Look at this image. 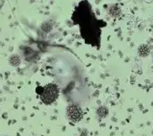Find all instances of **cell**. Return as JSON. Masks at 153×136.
I'll return each instance as SVG.
<instances>
[{"instance_id": "cell-1", "label": "cell", "mask_w": 153, "mask_h": 136, "mask_svg": "<svg viewBox=\"0 0 153 136\" xmlns=\"http://www.w3.org/2000/svg\"><path fill=\"white\" fill-rule=\"evenodd\" d=\"M59 96V89L57 85L51 83L47 85L43 91L41 92V100L46 104H50L53 103Z\"/></svg>"}, {"instance_id": "cell-2", "label": "cell", "mask_w": 153, "mask_h": 136, "mask_svg": "<svg viewBox=\"0 0 153 136\" xmlns=\"http://www.w3.org/2000/svg\"><path fill=\"white\" fill-rule=\"evenodd\" d=\"M67 116L68 119L73 122L80 121L83 117L82 109L76 105H69L67 109Z\"/></svg>"}, {"instance_id": "cell-3", "label": "cell", "mask_w": 153, "mask_h": 136, "mask_svg": "<svg viewBox=\"0 0 153 136\" xmlns=\"http://www.w3.org/2000/svg\"><path fill=\"white\" fill-rule=\"evenodd\" d=\"M97 115H98L99 118H102V119L105 118L107 115H108V109H107L106 107H104V106L100 107L97 110Z\"/></svg>"}, {"instance_id": "cell-4", "label": "cell", "mask_w": 153, "mask_h": 136, "mask_svg": "<svg viewBox=\"0 0 153 136\" xmlns=\"http://www.w3.org/2000/svg\"><path fill=\"white\" fill-rule=\"evenodd\" d=\"M139 54L143 56H145L149 54V48L146 47V46H142L139 48Z\"/></svg>"}, {"instance_id": "cell-5", "label": "cell", "mask_w": 153, "mask_h": 136, "mask_svg": "<svg viewBox=\"0 0 153 136\" xmlns=\"http://www.w3.org/2000/svg\"><path fill=\"white\" fill-rule=\"evenodd\" d=\"M10 62H11V63H12V65L17 66V65H19V62H20V59H19V57L18 56H13L10 59Z\"/></svg>"}]
</instances>
